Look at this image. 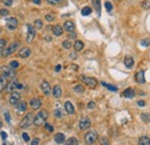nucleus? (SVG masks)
Wrapping results in <instances>:
<instances>
[{
	"mask_svg": "<svg viewBox=\"0 0 150 145\" xmlns=\"http://www.w3.org/2000/svg\"><path fill=\"white\" fill-rule=\"evenodd\" d=\"M47 117H49V112L45 110V109H43V110L38 112V114L35 116V119H34V124L37 126V127H39V126H42V124L45 123V121L47 120Z\"/></svg>",
	"mask_w": 150,
	"mask_h": 145,
	"instance_id": "f257e3e1",
	"label": "nucleus"
},
{
	"mask_svg": "<svg viewBox=\"0 0 150 145\" xmlns=\"http://www.w3.org/2000/svg\"><path fill=\"white\" fill-rule=\"evenodd\" d=\"M21 45V43L20 42H13V43H10V45L9 46H6L2 51H1V56L5 58V57H8L9 55H12V53H14L17 49H19V46Z\"/></svg>",
	"mask_w": 150,
	"mask_h": 145,
	"instance_id": "f03ea898",
	"label": "nucleus"
},
{
	"mask_svg": "<svg viewBox=\"0 0 150 145\" xmlns=\"http://www.w3.org/2000/svg\"><path fill=\"white\" fill-rule=\"evenodd\" d=\"M0 74L2 77H5L6 79H12L15 77L16 73L10 66H2V67H0Z\"/></svg>",
	"mask_w": 150,
	"mask_h": 145,
	"instance_id": "7ed1b4c3",
	"label": "nucleus"
},
{
	"mask_svg": "<svg viewBox=\"0 0 150 145\" xmlns=\"http://www.w3.org/2000/svg\"><path fill=\"white\" fill-rule=\"evenodd\" d=\"M97 139H98V134L96 131H94V130L87 133L85 136H84V142L88 145H92L94 143H96Z\"/></svg>",
	"mask_w": 150,
	"mask_h": 145,
	"instance_id": "20e7f679",
	"label": "nucleus"
},
{
	"mask_svg": "<svg viewBox=\"0 0 150 145\" xmlns=\"http://www.w3.org/2000/svg\"><path fill=\"white\" fill-rule=\"evenodd\" d=\"M34 119H35V116L30 113V114H27L24 117H23V120L21 121V123H20V127L21 128H28V127H30L32 123H34Z\"/></svg>",
	"mask_w": 150,
	"mask_h": 145,
	"instance_id": "39448f33",
	"label": "nucleus"
},
{
	"mask_svg": "<svg viewBox=\"0 0 150 145\" xmlns=\"http://www.w3.org/2000/svg\"><path fill=\"white\" fill-rule=\"evenodd\" d=\"M80 78H81V80H82L87 86H89V87H91V88L96 87V85H97V80H96L95 78L87 77V76H81Z\"/></svg>",
	"mask_w": 150,
	"mask_h": 145,
	"instance_id": "423d86ee",
	"label": "nucleus"
},
{
	"mask_svg": "<svg viewBox=\"0 0 150 145\" xmlns=\"http://www.w3.org/2000/svg\"><path fill=\"white\" fill-rule=\"evenodd\" d=\"M28 27V34H27V42L28 43H31L36 36V30H35V27H32L31 24H27Z\"/></svg>",
	"mask_w": 150,
	"mask_h": 145,
	"instance_id": "0eeeda50",
	"label": "nucleus"
},
{
	"mask_svg": "<svg viewBox=\"0 0 150 145\" xmlns=\"http://www.w3.org/2000/svg\"><path fill=\"white\" fill-rule=\"evenodd\" d=\"M6 26L9 30H15L17 27V20L15 17H7L6 19Z\"/></svg>",
	"mask_w": 150,
	"mask_h": 145,
	"instance_id": "6e6552de",
	"label": "nucleus"
},
{
	"mask_svg": "<svg viewBox=\"0 0 150 145\" xmlns=\"http://www.w3.org/2000/svg\"><path fill=\"white\" fill-rule=\"evenodd\" d=\"M20 99H21V94H20L19 92L14 91V92H12L10 95H9V103L13 105V106H15V105L20 101Z\"/></svg>",
	"mask_w": 150,
	"mask_h": 145,
	"instance_id": "1a4fd4ad",
	"label": "nucleus"
},
{
	"mask_svg": "<svg viewBox=\"0 0 150 145\" xmlns=\"http://www.w3.org/2000/svg\"><path fill=\"white\" fill-rule=\"evenodd\" d=\"M90 126H91V121H90L88 117H84V119H82V120L80 121V123H78V128H80L81 130L89 129V128H90Z\"/></svg>",
	"mask_w": 150,
	"mask_h": 145,
	"instance_id": "9d476101",
	"label": "nucleus"
},
{
	"mask_svg": "<svg viewBox=\"0 0 150 145\" xmlns=\"http://www.w3.org/2000/svg\"><path fill=\"white\" fill-rule=\"evenodd\" d=\"M41 88H42V91H43V93L45 95H50L51 94V86H50V84L47 81H43L42 85H41Z\"/></svg>",
	"mask_w": 150,
	"mask_h": 145,
	"instance_id": "9b49d317",
	"label": "nucleus"
},
{
	"mask_svg": "<svg viewBox=\"0 0 150 145\" xmlns=\"http://www.w3.org/2000/svg\"><path fill=\"white\" fill-rule=\"evenodd\" d=\"M42 106V100L38 99V98H35V99H31L30 101V107L32 109H39Z\"/></svg>",
	"mask_w": 150,
	"mask_h": 145,
	"instance_id": "f8f14e48",
	"label": "nucleus"
},
{
	"mask_svg": "<svg viewBox=\"0 0 150 145\" xmlns=\"http://www.w3.org/2000/svg\"><path fill=\"white\" fill-rule=\"evenodd\" d=\"M30 55H31V51L29 48H22L19 51V57H21V58H28Z\"/></svg>",
	"mask_w": 150,
	"mask_h": 145,
	"instance_id": "ddd939ff",
	"label": "nucleus"
},
{
	"mask_svg": "<svg viewBox=\"0 0 150 145\" xmlns=\"http://www.w3.org/2000/svg\"><path fill=\"white\" fill-rule=\"evenodd\" d=\"M135 80L138 81V84H144L146 83V78H144V72L141 70L139 72H136L135 74Z\"/></svg>",
	"mask_w": 150,
	"mask_h": 145,
	"instance_id": "4468645a",
	"label": "nucleus"
},
{
	"mask_svg": "<svg viewBox=\"0 0 150 145\" xmlns=\"http://www.w3.org/2000/svg\"><path fill=\"white\" fill-rule=\"evenodd\" d=\"M124 64H125V66H126L127 69H132V67L134 66V59H133V57L126 56L125 59H124Z\"/></svg>",
	"mask_w": 150,
	"mask_h": 145,
	"instance_id": "2eb2a0df",
	"label": "nucleus"
},
{
	"mask_svg": "<svg viewBox=\"0 0 150 145\" xmlns=\"http://www.w3.org/2000/svg\"><path fill=\"white\" fill-rule=\"evenodd\" d=\"M16 109L19 113H22V112H25L27 110V102L25 101H19L16 105H15Z\"/></svg>",
	"mask_w": 150,
	"mask_h": 145,
	"instance_id": "dca6fc26",
	"label": "nucleus"
},
{
	"mask_svg": "<svg viewBox=\"0 0 150 145\" xmlns=\"http://www.w3.org/2000/svg\"><path fill=\"white\" fill-rule=\"evenodd\" d=\"M63 28H64L66 31H68V33H71V31H74V29H75L74 22H73V21H66Z\"/></svg>",
	"mask_w": 150,
	"mask_h": 145,
	"instance_id": "f3484780",
	"label": "nucleus"
},
{
	"mask_svg": "<svg viewBox=\"0 0 150 145\" xmlns=\"http://www.w3.org/2000/svg\"><path fill=\"white\" fill-rule=\"evenodd\" d=\"M54 141H56L57 144H64V143L66 142V137H65L64 134L59 133V134H57V135L54 136Z\"/></svg>",
	"mask_w": 150,
	"mask_h": 145,
	"instance_id": "a211bd4d",
	"label": "nucleus"
},
{
	"mask_svg": "<svg viewBox=\"0 0 150 145\" xmlns=\"http://www.w3.org/2000/svg\"><path fill=\"white\" fill-rule=\"evenodd\" d=\"M65 110H66L67 114H69V115H73V114H74L75 108H74V106L72 105V102H69V101L65 102Z\"/></svg>",
	"mask_w": 150,
	"mask_h": 145,
	"instance_id": "6ab92c4d",
	"label": "nucleus"
},
{
	"mask_svg": "<svg viewBox=\"0 0 150 145\" xmlns=\"http://www.w3.org/2000/svg\"><path fill=\"white\" fill-rule=\"evenodd\" d=\"M122 95H124L125 98L132 99V98H134V96H135V92H134V89H133V88H126V89L122 92Z\"/></svg>",
	"mask_w": 150,
	"mask_h": 145,
	"instance_id": "aec40b11",
	"label": "nucleus"
},
{
	"mask_svg": "<svg viewBox=\"0 0 150 145\" xmlns=\"http://www.w3.org/2000/svg\"><path fill=\"white\" fill-rule=\"evenodd\" d=\"M52 94H53V96H54V98H60V96H61V94H63L61 87H60L59 85L54 86V87H53V89H52Z\"/></svg>",
	"mask_w": 150,
	"mask_h": 145,
	"instance_id": "412c9836",
	"label": "nucleus"
},
{
	"mask_svg": "<svg viewBox=\"0 0 150 145\" xmlns=\"http://www.w3.org/2000/svg\"><path fill=\"white\" fill-rule=\"evenodd\" d=\"M52 31H53V34H54L56 36H60V35H63V33H64V28H63L61 26L57 24V26H54V27L52 28Z\"/></svg>",
	"mask_w": 150,
	"mask_h": 145,
	"instance_id": "4be33fe9",
	"label": "nucleus"
},
{
	"mask_svg": "<svg viewBox=\"0 0 150 145\" xmlns=\"http://www.w3.org/2000/svg\"><path fill=\"white\" fill-rule=\"evenodd\" d=\"M16 86H17V81H10V83H9V84L7 85L6 89H7V92L12 93V92H14V91H15Z\"/></svg>",
	"mask_w": 150,
	"mask_h": 145,
	"instance_id": "5701e85b",
	"label": "nucleus"
},
{
	"mask_svg": "<svg viewBox=\"0 0 150 145\" xmlns=\"http://www.w3.org/2000/svg\"><path fill=\"white\" fill-rule=\"evenodd\" d=\"M139 145H150V138L148 136H142L139 138Z\"/></svg>",
	"mask_w": 150,
	"mask_h": 145,
	"instance_id": "b1692460",
	"label": "nucleus"
},
{
	"mask_svg": "<svg viewBox=\"0 0 150 145\" xmlns=\"http://www.w3.org/2000/svg\"><path fill=\"white\" fill-rule=\"evenodd\" d=\"M6 87H7V80L5 77L0 76V92H3L6 89Z\"/></svg>",
	"mask_w": 150,
	"mask_h": 145,
	"instance_id": "393cba45",
	"label": "nucleus"
},
{
	"mask_svg": "<svg viewBox=\"0 0 150 145\" xmlns=\"http://www.w3.org/2000/svg\"><path fill=\"white\" fill-rule=\"evenodd\" d=\"M83 46H84V44H83V42H82V41H76V42L74 43L75 51H81V50L83 49Z\"/></svg>",
	"mask_w": 150,
	"mask_h": 145,
	"instance_id": "a878e982",
	"label": "nucleus"
},
{
	"mask_svg": "<svg viewBox=\"0 0 150 145\" xmlns=\"http://www.w3.org/2000/svg\"><path fill=\"white\" fill-rule=\"evenodd\" d=\"M74 91L76 93H78V94H82V93H84V87L81 84H78V85L74 86Z\"/></svg>",
	"mask_w": 150,
	"mask_h": 145,
	"instance_id": "bb28decb",
	"label": "nucleus"
},
{
	"mask_svg": "<svg viewBox=\"0 0 150 145\" xmlns=\"http://www.w3.org/2000/svg\"><path fill=\"white\" fill-rule=\"evenodd\" d=\"M141 119H142V121H143V122L149 123L150 122V114H148V113H142V114H141Z\"/></svg>",
	"mask_w": 150,
	"mask_h": 145,
	"instance_id": "cd10ccee",
	"label": "nucleus"
},
{
	"mask_svg": "<svg viewBox=\"0 0 150 145\" xmlns=\"http://www.w3.org/2000/svg\"><path fill=\"white\" fill-rule=\"evenodd\" d=\"M66 145H78V142L75 137H71L69 139L66 141Z\"/></svg>",
	"mask_w": 150,
	"mask_h": 145,
	"instance_id": "c85d7f7f",
	"label": "nucleus"
},
{
	"mask_svg": "<svg viewBox=\"0 0 150 145\" xmlns=\"http://www.w3.org/2000/svg\"><path fill=\"white\" fill-rule=\"evenodd\" d=\"M81 13H82V15H84V16H87V15H89L90 13H91V8L90 7H84L82 10H81Z\"/></svg>",
	"mask_w": 150,
	"mask_h": 145,
	"instance_id": "c756f323",
	"label": "nucleus"
},
{
	"mask_svg": "<svg viewBox=\"0 0 150 145\" xmlns=\"http://www.w3.org/2000/svg\"><path fill=\"white\" fill-rule=\"evenodd\" d=\"M35 28H36V29H42V28H43V22H42V20H39V19L35 20Z\"/></svg>",
	"mask_w": 150,
	"mask_h": 145,
	"instance_id": "7c9ffc66",
	"label": "nucleus"
},
{
	"mask_svg": "<svg viewBox=\"0 0 150 145\" xmlns=\"http://www.w3.org/2000/svg\"><path fill=\"white\" fill-rule=\"evenodd\" d=\"M100 84H102L103 86H105L106 88H109V89H111V91H114V92H116V91H118V88H117L116 86H112V85H109V84H106V83H100Z\"/></svg>",
	"mask_w": 150,
	"mask_h": 145,
	"instance_id": "2f4dec72",
	"label": "nucleus"
},
{
	"mask_svg": "<svg viewBox=\"0 0 150 145\" xmlns=\"http://www.w3.org/2000/svg\"><path fill=\"white\" fill-rule=\"evenodd\" d=\"M9 66H10L13 70H15V69H17V67L20 66V64H19V62H17V60H12V62H10V64H9Z\"/></svg>",
	"mask_w": 150,
	"mask_h": 145,
	"instance_id": "473e14b6",
	"label": "nucleus"
},
{
	"mask_svg": "<svg viewBox=\"0 0 150 145\" xmlns=\"http://www.w3.org/2000/svg\"><path fill=\"white\" fill-rule=\"evenodd\" d=\"M63 46H64L65 49H71V48H72V43H71L68 40H67V41H64V42H63Z\"/></svg>",
	"mask_w": 150,
	"mask_h": 145,
	"instance_id": "72a5a7b5",
	"label": "nucleus"
},
{
	"mask_svg": "<svg viewBox=\"0 0 150 145\" xmlns=\"http://www.w3.org/2000/svg\"><path fill=\"white\" fill-rule=\"evenodd\" d=\"M141 45L142 46H149L150 45V38H144L141 41Z\"/></svg>",
	"mask_w": 150,
	"mask_h": 145,
	"instance_id": "f704fd0d",
	"label": "nucleus"
},
{
	"mask_svg": "<svg viewBox=\"0 0 150 145\" xmlns=\"http://www.w3.org/2000/svg\"><path fill=\"white\" fill-rule=\"evenodd\" d=\"M105 8L107 9V12H111V10L113 9V6H112V3H111L110 1H106V2H105Z\"/></svg>",
	"mask_w": 150,
	"mask_h": 145,
	"instance_id": "c9c22d12",
	"label": "nucleus"
},
{
	"mask_svg": "<svg viewBox=\"0 0 150 145\" xmlns=\"http://www.w3.org/2000/svg\"><path fill=\"white\" fill-rule=\"evenodd\" d=\"M6 43H7V42H6V40H3V38H1V40H0V52H1V51L5 49V46H6Z\"/></svg>",
	"mask_w": 150,
	"mask_h": 145,
	"instance_id": "e433bc0d",
	"label": "nucleus"
},
{
	"mask_svg": "<svg viewBox=\"0 0 150 145\" xmlns=\"http://www.w3.org/2000/svg\"><path fill=\"white\" fill-rule=\"evenodd\" d=\"M99 144L100 145H109V139L106 137H103L99 139Z\"/></svg>",
	"mask_w": 150,
	"mask_h": 145,
	"instance_id": "4c0bfd02",
	"label": "nucleus"
},
{
	"mask_svg": "<svg viewBox=\"0 0 150 145\" xmlns=\"http://www.w3.org/2000/svg\"><path fill=\"white\" fill-rule=\"evenodd\" d=\"M54 116H56V117H58V119H60V117L63 116L61 110H60V109H56V110H54Z\"/></svg>",
	"mask_w": 150,
	"mask_h": 145,
	"instance_id": "58836bf2",
	"label": "nucleus"
},
{
	"mask_svg": "<svg viewBox=\"0 0 150 145\" xmlns=\"http://www.w3.org/2000/svg\"><path fill=\"white\" fill-rule=\"evenodd\" d=\"M142 7L144 8V9H149L150 8V3L148 0H144L143 2H142Z\"/></svg>",
	"mask_w": 150,
	"mask_h": 145,
	"instance_id": "ea45409f",
	"label": "nucleus"
},
{
	"mask_svg": "<svg viewBox=\"0 0 150 145\" xmlns=\"http://www.w3.org/2000/svg\"><path fill=\"white\" fill-rule=\"evenodd\" d=\"M45 19H46L49 22H50V21H53V20H54V15H53V14H46V15H45Z\"/></svg>",
	"mask_w": 150,
	"mask_h": 145,
	"instance_id": "a19ab883",
	"label": "nucleus"
},
{
	"mask_svg": "<svg viewBox=\"0 0 150 145\" xmlns=\"http://www.w3.org/2000/svg\"><path fill=\"white\" fill-rule=\"evenodd\" d=\"M8 9H5V8H2V9H0V15L1 16H7L8 15Z\"/></svg>",
	"mask_w": 150,
	"mask_h": 145,
	"instance_id": "79ce46f5",
	"label": "nucleus"
},
{
	"mask_svg": "<svg viewBox=\"0 0 150 145\" xmlns=\"http://www.w3.org/2000/svg\"><path fill=\"white\" fill-rule=\"evenodd\" d=\"M94 3H95L96 9L99 12V9H100V1H99V0H94Z\"/></svg>",
	"mask_w": 150,
	"mask_h": 145,
	"instance_id": "37998d69",
	"label": "nucleus"
},
{
	"mask_svg": "<svg viewBox=\"0 0 150 145\" xmlns=\"http://www.w3.org/2000/svg\"><path fill=\"white\" fill-rule=\"evenodd\" d=\"M45 129H46L49 133H52V131H53V127H52L51 124H49V123H45Z\"/></svg>",
	"mask_w": 150,
	"mask_h": 145,
	"instance_id": "c03bdc74",
	"label": "nucleus"
},
{
	"mask_svg": "<svg viewBox=\"0 0 150 145\" xmlns=\"http://www.w3.org/2000/svg\"><path fill=\"white\" fill-rule=\"evenodd\" d=\"M64 0H47V2L49 3H51V5H57V3H60V2H63Z\"/></svg>",
	"mask_w": 150,
	"mask_h": 145,
	"instance_id": "a18cd8bd",
	"label": "nucleus"
},
{
	"mask_svg": "<svg viewBox=\"0 0 150 145\" xmlns=\"http://www.w3.org/2000/svg\"><path fill=\"white\" fill-rule=\"evenodd\" d=\"M22 138H23L25 142H29V141H30V137H29V135H28L27 133H23V134H22Z\"/></svg>",
	"mask_w": 150,
	"mask_h": 145,
	"instance_id": "49530a36",
	"label": "nucleus"
},
{
	"mask_svg": "<svg viewBox=\"0 0 150 145\" xmlns=\"http://www.w3.org/2000/svg\"><path fill=\"white\" fill-rule=\"evenodd\" d=\"M2 3H5L6 6H12L13 5V0H1Z\"/></svg>",
	"mask_w": 150,
	"mask_h": 145,
	"instance_id": "de8ad7c7",
	"label": "nucleus"
},
{
	"mask_svg": "<svg viewBox=\"0 0 150 145\" xmlns=\"http://www.w3.org/2000/svg\"><path fill=\"white\" fill-rule=\"evenodd\" d=\"M87 107H88L89 109H92V108H95V107H96V105H95V102H94V101H90V102L88 103V106H87Z\"/></svg>",
	"mask_w": 150,
	"mask_h": 145,
	"instance_id": "09e8293b",
	"label": "nucleus"
},
{
	"mask_svg": "<svg viewBox=\"0 0 150 145\" xmlns=\"http://www.w3.org/2000/svg\"><path fill=\"white\" fill-rule=\"evenodd\" d=\"M68 37H69V40H74V38H76V34H75L74 31H71L68 34Z\"/></svg>",
	"mask_w": 150,
	"mask_h": 145,
	"instance_id": "8fccbe9b",
	"label": "nucleus"
},
{
	"mask_svg": "<svg viewBox=\"0 0 150 145\" xmlns=\"http://www.w3.org/2000/svg\"><path fill=\"white\" fill-rule=\"evenodd\" d=\"M5 117H6V121L8 123H10V116H9V113L8 112H5Z\"/></svg>",
	"mask_w": 150,
	"mask_h": 145,
	"instance_id": "3c124183",
	"label": "nucleus"
},
{
	"mask_svg": "<svg viewBox=\"0 0 150 145\" xmlns=\"http://www.w3.org/2000/svg\"><path fill=\"white\" fill-rule=\"evenodd\" d=\"M138 105H139L140 107H144V106H146V102H144L143 100H140V101H138Z\"/></svg>",
	"mask_w": 150,
	"mask_h": 145,
	"instance_id": "603ef678",
	"label": "nucleus"
},
{
	"mask_svg": "<svg viewBox=\"0 0 150 145\" xmlns=\"http://www.w3.org/2000/svg\"><path fill=\"white\" fill-rule=\"evenodd\" d=\"M38 143H39V139H38V138H35V139L31 142V145H38Z\"/></svg>",
	"mask_w": 150,
	"mask_h": 145,
	"instance_id": "864d4df0",
	"label": "nucleus"
},
{
	"mask_svg": "<svg viewBox=\"0 0 150 145\" xmlns=\"http://www.w3.org/2000/svg\"><path fill=\"white\" fill-rule=\"evenodd\" d=\"M69 57H71L72 59H76V58H77V56H76V53H75V52H72V53L69 55Z\"/></svg>",
	"mask_w": 150,
	"mask_h": 145,
	"instance_id": "5fc2aeb1",
	"label": "nucleus"
},
{
	"mask_svg": "<svg viewBox=\"0 0 150 145\" xmlns=\"http://www.w3.org/2000/svg\"><path fill=\"white\" fill-rule=\"evenodd\" d=\"M60 70H61V65H57L56 66V72H59Z\"/></svg>",
	"mask_w": 150,
	"mask_h": 145,
	"instance_id": "6e6d98bb",
	"label": "nucleus"
},
{
	"mask_svg": "<svg viewBox=\"0 0 150 145\" xmlns=\"http://www.w3.org/2000/svg\"><path fill=\"white\" fill-rule=\"evenodd\" d=\"M1 137H2V138H3V139H6V138H7V134H6V133H3V131H2V133H1Z\"/></svg>",
	"mask_w": 150,
	"mask_h": 145,
	"instance_id": "4d7b16f0",
	"label": "nucleus"
},
{
	"mask_svg": "<svg viewBox=\"0 0 150 145\" xmlns=\"http://www.w3.org/2000/svg\"><path fill=\"white\" fill-rule=\"evenodd\" d=\"M34 1V3H36V5H41V0H32Z\"/></svg>",
	"mask_w": 150,
	"mask_h": 145,
	"instance_id": "13d9d810",
	"label": "nucleus"
},
{
	"mask_svg": "<svg viewBox=\"0 0 150 145\" xmlns=\"http://www.w3.org/2000/svg\"><path fill=\"white\" fill-rule=\"evenodd\" d=\"M45 40H46V41H51V40H52V38H51V37H50V36H46V37H45Z\"/></svg>",
	"mask_w": 150,
	"mask_h": 145,
	"instance_id": "bf43d9fd",
	"label": "nucleus"
},
{
	"mask_svg": "<svg viewBox=\"0 0 150 145\" xmlns=\"http://www.w3.org/2000/svg\"><path fill=\"white\" fill-rule=\"evenodd\" d=\"M1 127H2V123H1V122H0V128H1Z\"/></svg>",
	"mask_w": 150,
	"mask_h": 145,
	"instance_id": "052dcab7",
	"label": "nucleus"
}]
</instances>
